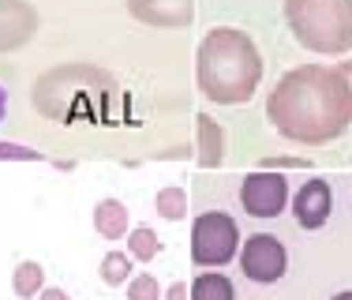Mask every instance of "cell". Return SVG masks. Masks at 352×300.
Returning <instances> with one entry per match:
<instances>
[{"label":"cell","instance_id":"7c38bea8","mask_svg":"<svg viewBox=\"0 0 352 300\" xmlns=\"http://www.w3.org/2000/svg\"><path fill=\"white\" fill-rule=\"evenodd\" d=\"M191 300H236V289L225 274L217 270H203L191 281Z\"/></svg>","mask_w":352,"mask_h":300},{"label":"cell","instance_id":"ffe728a7","mask_svg":"<svg viewBox=\"0 0 352 300\" xmlns=\"http://www.w3.org/2000/svg\"><path fill=\"white\" fill-rule=\"evenodd\" d=\"M165 300H191V286H188V281H173L169 293H165Z\"/></svg>","mask_w":352,"mask_h":300},{"label":"cell","instance_id":"7402d4cb","mask_svg":"<svg viewBox=\"0 0 352 300\" xmlns=\"http://www.w3.org/2000/svg\"><path fill=\"white\" fill-rule=\"evenodd\" d=\"M338 72L345 75V87H349V94H352V61H341V64H338Z\"/></svg>","mask_w":352,"mask_h":300},{"label":"cell","instance_id":"e0dca14e","mask_svg":"<svg viewBox=\"0 0 352 300\" xmlns=\"http://www.w3.org/2000/svg\"><path fill=\"white\" fill-rule=\"evenodd\" d=\"M128 300H162V286L154 274H139L128 281Z\"/></svg>","mask_w":352,"mask_h":300},{"label":"cell","instance_id":"8fae6325","mask_svg":"<svg viewBox=\"0 0 352 300\" xmlns=\"http://www.w3.org/2000/svg\"><path fill=\"white\" fill-rule=\"evenodd\" d=\"M94 229L102 233L105 240H120L131 233V218H128V206L120 199H102L94 206Z\"/></svg>","mask_w":352,"mask_h":300},{"label":"cell","instance_id":"30bf717a","mask_svg":"<svg viewBox=\"0 0 352 300\" xmlns=\"http://www.w3.org/2000/svg\"><path fill=\"white\" fill-rule=\"evenodd\" d=\"M195 162L199 169H217L225 162V131L210 113L195 116Z\"/></svg>","mask_w":352,"mask_h":300},{"label":"cell","instance_id":"d6986e66","mask_svg":"<svg viewBox=\"0 0 352 300\" xmlns=\"http://www.w3.org/2000/svg\"><path fill=\"white\" fill-rule=\"evenodd\" d=\"M258 169H311L307 158H296V154H285V158H263Z\"/></svg>","mask_w":352,"mask_h":300},{"label":"cell","instance_id":"ba28073f","mask_svg":"<svg viewBox=\"0 0 352 300\" xmlns=\"http://www.w3.org/2000/svg\"><path fill=\"white\" fill-rule=\"evenodd\" d=\"M38 30V12L27 0H0V53L23 49Z\"/></svg>","mask_w":352,"mask_h":300},{"label":"cell","instance_id":"52a82bcc","mask_svg":"<svg viewBox=\"0 0 352 300\" xmlns=\"http://www.w3.org/2000/svg\"><path fill=\"white\" fill-rule=\"evenodd\" d=\"M128 12L135 23L173 30V27H188L195 19V0H128Z\"/></svg>","mask_w":352,"mask_h":300},{"label":"cell","instance_id":"44dd1931","mask_svg":"<svg viewBox=\"0 0 352 300\" xmlns=\"http://www.w3.org/2000/svg\"><path fill=\"white\" fill-rule=\"evenodd\" d=\"M38 300H72L68 293H64V289H56V286H49V289H41L38 293Z\"/></svg>","mask_w":352,"mask_h":300},{"label":"cell","instance_id":"7a4b0ae2","mask_svg":"<svg viewBox=\"0 0 352 300\" xmlns=\"http://www.w3.org/2000/svg\"><path fill=\"white\" fill-rule=\"evenodd\" d=\"M195 83L217 105H244L263 83V53L244 30L214 27L195 49Z\"/></svg>","mask_w":352,"mask_h":300},{"label":"cell","instance_id":"cb8c5ba5","mask_svg":"<svg viewBox=\"0 0 352 300\" xmlns=\"http://www.w3.org/2000/svg\"><path fill=\"white\" fill-rule=\"evenodd\" d=\"M333 300H352V289H345V293H338Z\"/></svg>","mask_w":352,"mask_h":300},{"label":"cell","instance_id":"ac0fdd59","mask_svg":"<svg viewBox=\"0 0 352 300\" xmlns=\"http://www.w3.org/2000/svg\"><path fill=\"white\" fill-rule=\"evenodd\" d=\"M0 162H41V154L19 143H0Z\"/></svg>","mask_w":352,"mask_h":300},{"label":"cell","instance_id":"3957f363","mask_svg":"<svg viewBox=\"0 0 352 300\" xmlns=\"http://www.w3.org/2000/svg\"><path fill=\"white\" fill-rule=\"evenodd\" d=\"M285 23L292 38L318 56L352 49V0H285Z\"/></svg>","mask_w":352,"mask_h":300},{"label":"cell","instance_id":"8992f818","mask_svg":"<svg viewBox=\"0 0 352 300\" xmlns=\"http://www.w3.org/2000/svg\"><path fill=\"white\" fill-rule=\"evenodd\" d=\"M240 270L251 281H258V286H270V281H278L289 270V252H285V244L278 237L255 233V237H248L240 244Z\"/></svg>","mask_w":352,"mask_h":300},{"label":"cell","instance_id":"9a60e30c","mask_svg":"<svg viewBox=\"0 0 352 300\" xmlns=\"http://www.w3.org/2000/svg\"><path fill=\"white\" fill-rule=\"evenodd\" d=\"M154 206H157V214H162L165 222H180L184 214H188V191L176 188V184H169V188L157 191Z\"/></svg>","mask_w":352,"mask_h":300},{"label":"cell","instance_id":"4fadbf2b","mask_svg":"<svg viewBox=\"0 0 352 300\" xmlns=\"http://www.w3.org/2000/svg\"><path fill=\"white\" fill-rule=\"evenodd\" d=\"M41 289H45V270H41V263L27 259V263H19V266L12 270V293L19 297V300L38 297Z\"/></svg>","mask_w":352,"mask_h":300},{"label":"cell","instance_id":"2e32d148","mask_svg":"<svg viewBox=\"0 0 352 300\" xmlns=\"http://www.w3.org/2000/svg\"><path fill=\"white\" fill-rule=\"evenodd\" d=\"M102 281H105V286H128V281H131V255L109 252L102 259Z\"/></svg>","mask_w":352,"mask_h":300},{"label":"cell","instance_id":"5bb4252c","mask_svg":"<svg viewBox=\"0 0 352 300\" xmlns=\"http://www.w3.org/2000/svg\"><path fill=\"white\" fill-rule=\"evenodd\" d=\"M157 252H162V237H157L150 225H139V229L128 233V255L139 263H150L157 259Z\"/></svg>","mask_w":352,"mask_h":300},{"label":"cell","instance_id":"603a6c76","mask_svg":"<svg viewBox=\"0 0 352 300\" xmlns=\"http://www.w3.org/2000/svg\"><path fill=\"white\" fill-rule=\"evenodd\" d=\"M4 113H8V90L0 87V120H4Z\"/></svg>","mask_w":352,"mask_h":300},{"label":"cell","instance_id":"5b68a950","mask_svg":"<svg viewBox=\"0 0 352 300\" xmlns=\"http://www.w3.org/2000/svg\"><path fill=\"white\" fill-rule=\"evenodd\" d=\"M289 203V184L278 169H255L240 184V206L251 218H278Z\"/></svg>","mask_w":352,"mask_h":300},{"label":"cell","instance_id":"9c48e42d","mask_svg":"<svg viewBox=\"0 0 352 300\" xmlns=\"http://www.w3.org/2000/svg\"><path fill=\"white\" fill-rule=\"evenodd\" d=\"M330 211H333V191L326 180H307L296 191V199H292V214H296V222L304 229H322Z\"/></svg>","mask_w":352,"mask_h":300},{"label":"cell","instance_id":"6da1fadb","mask_svg":"<svg viewBox=\"0 0 352 300\" xmlns=\"http://www.w3.org/2000/svg\"><path fill=\"white\" fill-rule=\"evenodd\" d=\"M266 116L292 143H330L352 124V94L345 75L326 64H300L285 72L266 98Z\"/></svg>","mask_w":352,"mask_h":300},{"label":"cell","instance_id":"277c9868","mask_svg":"<svg viewBox=\"0 0 352 300\" xmlns=\"http://www.w3.org/2000/svg\"><path fill=\"white\" fill-rule=\"evenodd\" d=\"M236 248H240V229L229 214L210 211L195 218V225H191V259H195V266H225L236 259Z\"/></svg>","mask_w":352,"mask_h":300}]
</instances>
